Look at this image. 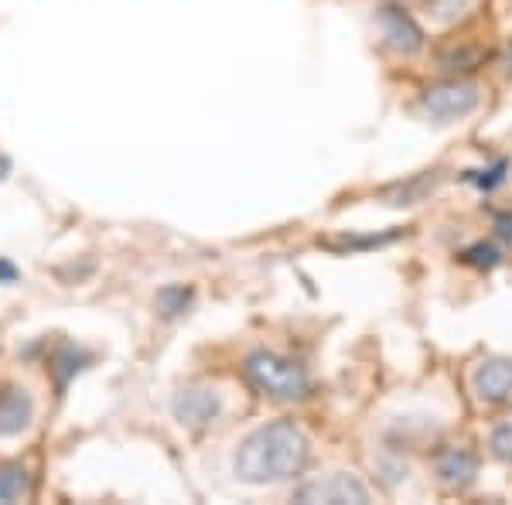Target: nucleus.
<instances>
[{
	"label": "nucleus",
	"instance_id": "1",
	"mask_svg": "<svg viewBox=\"0 0 512 505\" xmlns=\"http://www.w3.org/2000/svg\"><path fill=\"white\" fill-rule=\"evenodd\" d=\"M311 444L294 424L277 420L260 430H253L236 451V475L246 485H267V482H284V478L301 475L308 465Z\"/></svg>",
	"mask_w": 512,
	"mask_h": 505
},
{
	"label": "nucleus",
	"instance_id": "2",
	"mask_svg": "<svg viewBox=\"0 0 512 505\" xmlns=\"http://www.w3.org/2000/svg\"><path fill=\"white\" fill-rule=\"evenodd\" d=\"M243 372H246V383L256 393L270 396V400H301V396L311 393V379L304 366H297L294 359H284V355L253 352L246 359Z\"/></svg>",
	"mask_w": 512,
	"mask_h": 505
},
{
	"label": "nucleus",
	"instance_id": "3",
	"mask_svg": "<svg viewBox=\"0 0 512 505\" xmlns=\"http://www.w3.org/2000/svg\"><path fill=\"white\" fill-rule=\"evenodd\" d=\"M424 110L431 113L437 123H454L478 106V89L468 82H444V86H431L424 93Z\"/></svg>",
	"mask_w": 512,
	"mask_h": 505
},
{
	"label": "nucleus",
	"instance_id": "4",
	"mask_svg": "<svg viewBox=\"0 0 512 505\" xmlns=\"http://www.w3.org/2000/svg\"><path fill=\"white\" fill-rule=\"evenodd\" d=\"M379 31H383L386 45L393 48V52L400 55H417L420 48H424V31L417 28V21L410 18L403 7L396 4H383L379 7Z\"/></svg>",
	"mask_w": 512,
	"mask_h": 505
},
{
	"label": "nucleus",
	"instance_id": "5",
	"mask_svg": "<svg viewBox=\"0 0 512 505\" xmlns=\"http://www.w3.org/2000/svg\"><path fill=\"white\" fill-rule=\"evenodd\" d=\"M171 410H175V417L185 427H205V424H212V420H216L219 413H222V400H219L216 389L188 386V389H181V393L175 396Z\"/></svg>",
	"mask_w": 512,
	"mask_h": 505
},
{
	"label": "nucleus",
	"instance_id": "6",
	"mask_svg": "<svg viewBox=\"0 0 512 505\" xmlns=\"http://www.w3.org/2000/svg\"><path fill=\"white\" fill-rule=\"evenodd\" d=\"M297 502H369V488L352 475H328L321 482L297 488Z\"/></svg>",
	"mask_w": 512,
	"mask_h": 505
},
{
	"label": "nucleus",
	"instance_id": "7",
	"mask_svg": "<svg viewBox=\"0 0 512 505\" xmlns=\"http://www.w3.org/2000/svg\"><path fill=\"white\" fill-rule=\"evenodd\" d=\"M482 403H502L512 396V359H485L472 376Z\"/></svg>",
	"mask_w": 512,
	"mask_h": 505
},
{
	"label": "nucleus",
	"instance_id": "8",
	"mask_svg": "<svg viewBox=\"0 0 512 505\" xmlns=\"http://www.w3.org/2000/svg\"><path fill=\"white\" fill-rule=\"evenodd\" d=\"M434 471L448 488H465L475 482L478 458L472 451H465V447H444L434 458Z\"/></svg>",
	"mask_w": 512,
	"mask_h": 505
},
{
	"label": "nucleus",
	"instance_id": "9",
	"mask_svg": "<svg viewBox=\"0 0 512 505\" xmlns=\"http://www.w3.org/2000/svg\"><path fill=\"white\" fill-rule=\"evenodd\" d=\"M31 417H35V403H31V396L24 389L18 386L0 389V437L21 434L31 424Z\"/></svg>",
	"mask_w": 512,
	"mask_h": 505
},
{
	"label": "nucleus",
	"instance_id": "10",
	"mask_svg": "<svg viewBox=\"0 0 512 505\" xmlns=\"http://www.w3.org/2000/svg\"><path fill=\"white\" fill-rule=\"evenodd\" d=\"M31 492V475L21 465L0 468V502H18Z\"/></svg>",
	"mask_w": 512,
	"mask_h": 505
},
{
	"label": "nucleus",
	"instance_id": "11",
	"mask_svg": "<svg viewBox=\"0 0 512 505\" xmlns=\"http://www.w3.org/2000/svg\"><path fill=\"white\" fill-rule=\"evenodd\" d=\"M188 301H192V291L188 287H164V291L158 294V308L164 318H175V314H181L188 308Z\"/></svg>",
	"mask_w": 512,
	"mask_h": 505
},
{
	"label": "nucleus",
	"instance_id": "12",
	"mask_svg": "<svg viewBox=\"0 0 512 505\" xmlns=\"http://www.w3.org/2000/svg\"><path fill=\"white\" fill-rule=\"evenodd\" d=\"M461 260L468 263V267H478V270H492L495 263H499V250L489 243H475V246H468L465 253H461Z\"/></svg>",
	"mask_w": 512,
	"mask_h": 505
},
{
	"label": "nucleus",
	"instance_id": "13",
	"mask_svg": "<svg viewBox=\"0 0 512 505\" xmlns=\"http://www.w3.org/2000/svg\"><path fill=\"white\" fill-rule=\"evenodd\" d=\"M465 178L482 188V192H492V188L502 185V178H506V161H495L492 168H485V171H468Z\"/></svg>",
	"mask_w": 512,
	"mask_h": 505
},
{
	"label": "nucleus",
	"instance_id": "14",
	"mask_svg": "<svg viewBox=\"0 0 512 505\" xmlns=\"http://www.w3.org/2000/svg\"><path fill=\"white\" fill-rule=\"evenodd\" d=\"M482 52L478 48H451V52L441 55V65L444 69H475Z\"/></svg>",
	"mask_w": 512,
	"mask_h": 505
},
{
	"label": "nucleus",
	"instance_id": "15",
	"mask_svg": "<svg viewBox=\"0 0 512 505\" xmlns=\"http://www.w3.org/2000/svg\"><path fill=\"white\" fill-rule=\"evenodd\" d=\"M489 447H492V454H495L499 461H512V424L495 427V430H492Z\"/></svg>",
	"mask_w": 512,
	"mask_h": 505
},
{
	"label": "nucleus",
	"instance_id": "16",
	"mask_svg": "<svg viewBox=\"0 0 512 505\" xmlns=\"http://www.w3.org/2000/svg\"><path fill=\"white\" fill-rule=\"evenodd\" d=\"M82 359H86V355H79L76 349H65V352L59 355V366H62V369H59V383H62V386H65V379H69L72 372L82 369V366H79Z\"/></svg>",
	"mask_w": 512,
	"mask_h": 505
},
{
	"label": "nucleus",
	"instance_id": "17",
	"mask_svg": "<svg viewBox=\"0 0 512 505\" xmlns=\"http://www.w3.org/2000/svg\"><path fill=\"white\" fill-rule=\"evenodd\" d=\"M495 229H499V236H502V239H509V243H512V212L499 215V222H495Z\"/></svg>",
	"mask_w": 512,
	"mask_h": 505
},
{
	"label": "nucleus",
	"instance_id": "18",
	"mask_svg": "<svg viewBox=\"0 0 512 505\" xmlns=\"http://www.w3.org/2000/svg\"><path fill=\"white\" fill-rule=\"evenodd\" d=\"M14 277H18V270H14V263L0 260V284H11Z\"/></svg>",
	"mask_w": 512,
	"mask_h": 505
},
{
	"label": "nucleus",
	"instance_id": "19",
	"mask_svg": "<svg viewBox=\"0 0 512 505\" xmlns=\"http://www.w3.org/2000/svg\"><path fill=\"white\" fill-rule=\"evenodd\" d=\"M506 72L512 76V48H509V55H506Z\"/></svg>",
	"mask_w": 512,
	"mask_h": 505
}]
</instances>
